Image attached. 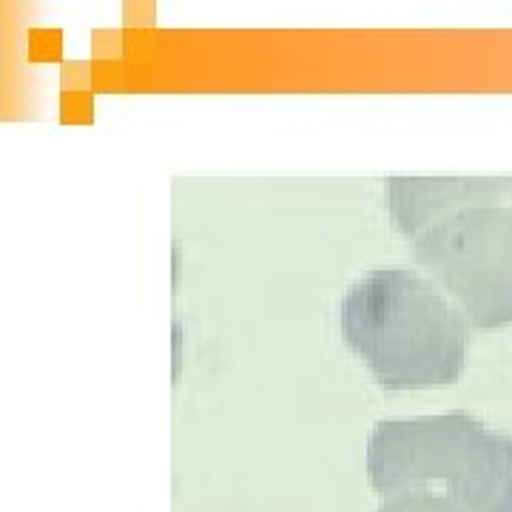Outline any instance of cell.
<instances>
[{"label": "cell", "instance_id": "3957f363", "mask_svg": "<svg viewBox=\"0 0 512 512\" xmlns=\"http://www.w3.org/2000/svg\"><path fill=\"white\" fill-rule=\"evenodd\" d=\"M413 256L433 282L461 302L476 325L512 313V220L490 208H470L424 231Z\"/></svg>", "mask_w": 512, "mask_h": 512}, {"label": "cell", "instance_id": "6da1fadb", "mask_svg": "<svg viewBox=\"0 0 512 512\" xmlns=\"http://www.w3.org/2000/svg\"><path fill=\"white\" fill-rule=\"evenodd\" d=\"M342 339L384 390L453 384L467 353V325L433 279L413 268H376L339 305Z\"/></svg>", "mask_w": 512, "mask_h": 512}, {"label": "cell", "instance_id": "5b68a950", "mask_svg": "<svg viewBox=\"0 0 512 512\" xmlns=\"http://www.w3.org/2000/svg\"><path fill=\"white\" fill-rule=\"evenodd\" d=\"M379 512H458L447 498L436 493H399L387 495Z\"/></svg>", "mask_w": 512, "mask_h": 512}, {"label": "cell", "instance_id": "7a4b0ae2", "mask_svg": "<svg viewBox=\"0 0 512 512\" xmlns=\"http://www.w3.org/2000/svg\"><path fill=\"white\" fill-rule=\"evenodd\" d=\"M379 495L436 493L458 512H512V444L467 413L379 421L367 439Z\"/></svg>", "mask_w": 512, "mask_h": 512}, {"label": "cell", "instance_id": "277c9868", "mask_svg": "<svg viewBox=\"0 0 512 512\" xmlns=\"http://www.w3.org/2000/svg\"><path fill=\"white\" fill-rule=\"evenodd\" d=\"M493 194L495 183L470 177H387L384 183L387 214L396 231L413 242Z\"/></svg>", "mask_w": 512, "mask_h": 512}]
</instances>
